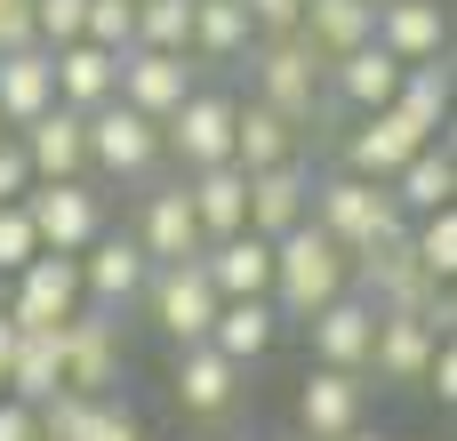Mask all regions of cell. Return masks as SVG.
<instances>
[{
	"mask_svg": "<svg viewBox=\"0 0 457 441\" xmlns=\"http://www.w3.org/2000/svg\"><path fill=\"white\" fill-rule=\"evenodd\" d=\"M145 313H153V329L169 337V345H193V337H209V321H217V289H209V273H201V257H177V265H153L145 273V297H137Z\"/></svg>",
	"mask_w": 457,
	"mask_h": 441,
	"instance_id": "obj_7",
	"label": "cell"
},
{
	"mask_svg": "<svg viewBox=\"0 0 457 441\" xmlns=\"http://www.w3.org/2000/svg\"><path fill=\"white\" fill-rule=\"evenodd\" d=\"M241 8H249L257 32H297V8H305V0H241Z\"/></svg>",
	"mask_w": 457,
	"mask_h": 441,
	"instance_id": "obj_41",
	"label": "cell"
},
{
	"mask_svg": "<svg viewBox=\"0 0 457 441\" xmlns=\"http://www.w3.org/2000/svg\"><path fill=\"white\" fill-rule=\"evenodd\" d=\"M8 394L16 402H48V394H64V370H56V329H16V345H8Z\"/></svg>",
	"mask_w": 457,
	"mask_h": 441,
	"instance_id": "obj_31",
	"label": "cell"
},
{
	"mask_svg": "<svg viewBox=\"0 0 457 441\" xmlns=\"http://www.w3.org/2000/svg\"><path fill=\"white\" fill-rule=\"evenodd\" d=\"M297 40L329 64V56L378 40V0H305V8H297Z\"/></svg>",
	"mask_w": 457,
	"mask_h": 441,
	"instance_id": "obj_24",
	"label": "cell"
},
{
	"mask_svg": "<svg viewBox=\"0 0 457 441\" xmlns=\"http://www.w3.org/2000/svg\"><path fill=\"white\" fill-rule=\"evenodd\" d=\"M410 257H418L434 281H450V273H457V209H450V201L426 209V217L410 225Z\"/></svg>",
	"mask_w": 457,
	"mask_h": 441,
	"instance_id": "obj_33",
	"label": "cell"
},
{
	"mask_svg": "<svg viewBox=\"0 0 457 441\" xmlns=\"http://www.w3.org/2000/svg\"><path fill=\"white\" fill-rule=\"evenodd\" d=\"M185 193H193V217H201V249L249 225V169H241V161L193 169V177H185Z\"/></svg>",
	"mask_w": 457,
	"mask_h": 441,
	"instance_id": "obj_22",
	"label": "cell"
},
{
	"mask_svg": "<svg viewBox=\"0 0 457 441\" xmlns=\"http://www.w3.org/2000/svg\"><path fill=\"white\" fill-rule=\"evenodd\" d=\"M185 96H193V64L177 48H120V104L169 121Z\"/></svg>",
	"mask_w": 457,
	"mask_h": 441,
	"instance_id": "obj_15",
	"label": "cell"
},
{
	"mask_svg": "<svg viewBox=\"0 0 457 441\" xmlns=\"http://www.w3.org/2000/svg\"><path fill=\"white\" fill-rule=\"evenodd\" d=\"M24 185H32V161H24V145H16V129H8V137H0V201H16Z\"/></svg>",
	"mask_w": 457,
	"mask_h": 441,
	"instance_id": "obj_39",
	"label": "cell"
},
{
	"mask_svg": "<svg viewBox=\"0 0 457 441\" xmlns=\"http://www.w3.org/2000/svg\"><path fill=\"white\" fill-rule=\"evenodd\" d=\"M137 249H145L153 265L201 257V217H193V193H185V177L145 193V209H137Z\"/></svg>",
	"mask_w": 457,
	"mask_h": 441,
	"instance_id": "obj_17",
	"label": "cell"
},
{
	"mask_svg": "<svg viewBox=\"0 0 457 441\" xmlns=\"http://www.w3.org/2000/svg\"><path fill=\"white\" fill-rule=\"evenodd\" d=\"M80 16H88V0H32V40L64 48V40H80Z\"/></svg>",
	"mask_w": 457,
	"mask_h": 441,
	"instance_id": "obj_36",
	"label": "cell"
},
{
	"mask_svg": "<svg viewBox=\"0 0 457 441\" xmlns=\"http://www.w3.org/2000/svg\"><path fill=\"white\" fill-rule=\"evenodd\" d=\"M241 56H249V72H257V96H265L273 112H289L297 129H313V104H321V72H329V64H321L297 32H257Z\"/></svg>",
	"mask_w": 457,
	"mask_h": 441,
	"instance_id": "obj_3",
	"label": "cell"
},
{
	"mask_svg": "<svg viewBox=\"0 0 457 441\" xmlns=\"http://www.w3.org/2000/svg\"><path fill=\"white\" fill-rule=\"evenodd\" d=\"M0 441H40V410L16 402V394H0Z\"/></svg>",
	"mask_w": 457,
	"mask_h": 441,
	"instance_id": "obj_40",
	"label": "cell"
},
{
	"mask_svg": "<svg viewBox=\"0 0 457 441\" xmlns=\"http://www.w3.org/2000/svg\"><path fill=\"white\" fill-rule=\"evenodd\" d=\"M112 441H145V426H137V418H129V426H120V434H112Z\"/></svg>",
	"mask_w": 457,
	"mask_h": 441,
	"instance_id": "obj_44",
	"label": "cell"
},
{
	"mask_svg": "<svg viewBox=\"0 0 457 441\" xmlns=\"http://www.w3.org/2000/svg\"><path fill=\"white\" fill-rule=\"evenodd\" d=\"M48 64H56V104H72V112H96L104 96H120V56L96 48V40L48 48Z\"/></svg>",
	"mask_w": 457,
	"mask_h": 441,
	"instance_id": "obj_21",
	"label": "cell"
},
{
	"mask_svg": "<svg viewBox=\"0 0 457 441\" xmlns=\"http://www.w3.org/2000/svg\"><path fill=\"white\" fill-rule=\"evenodd\" d=\"M386 193H394V209L402 217H426V209H442L457 193V153H450V137H434V145H418L394 177H386Z\"/></svg>",
	"mask_w": 457,
	"mask_h": 441,
	"instance_id": "obj_25",
	"label": "cell"
},
{
	"mask_svg": "<svg viewBox=\"0 0 457 441\" xmlns=\"http://www.w3.org/2000/svg\"><path fill=\"white\" fill-rule=\"evenodd\" d=\"M321 80L337 88V104H353V112H378V104H394V88H402V56H394L386 40H361V48L329 56V72H321Z\"/></svg>",
	"mask_w": 457,
	"mask_h": 441,
	"instance_id": "obj_19",
	"label": "cell"
},
{
	"mask_svg": "<svg viewBox=\"0 0 457 441\" xmlns=\"http://www.w3.org/2000/svg\"><path fill=\"white\" fill-rule=\"evenodd\" d=\"M40 104H56V64H48V48H40V40L0 48V121L24 129Z\"/></svg>",
	"mask_w": 457,
	"mask_h": 441,
	"instance_id": "obj_27",
	"label": "cell"
},
{
	"mask_svg": "<svg viewBox=\"0 0 457 441\" xmlns=\"http://www.w3.org/2000/svg\"><path fill=\"white\" fill-rule=\"evenodd\" d=\"M418 386H426V394H442V410L457 402V345H450V337L434 345V362H426V378H418Z\"/></svg>",
	"mask_w": 457,
	"mask_h": 441,
	"instance_id": "obj_38",
	"label": "cell"
},
{
	"mask_svg": "<svg viewBox=\"0 0 457 441\" xmlns=\"http://www.w3.org/2000/svg\"><path fill=\"white\" fill-rule=\"evenodd\" d=\"M201 273H209L217 297H265L273 289V241L241 225V233H225V241L201 249Z\"/></svg>",
	"mask_w": 457,
	"mask_h": 441,
	"instance_id": "obj_20",
	"label": "cell"
},
{
	"mask_svg": "<svg viewBox=\"0 0 457 441\" xmlns=\"http://www.w3.org/2000/svg\"><path fill=\"white\" fill-rule=\"evenodd\" d=\"M80 40H96V48H137V0H88V16H80Z\"/></svg>",
	"mask_w": 457,
	"mask_h": 441,
	"instance_id": "obj_35",
	"label": "cell"
},
{
	"mask_svg": "<svg viewBox=\"0 0 457 441\" xmlns=\"http://www.w3.org/2000/svg\"><path fill=\"white\" fill-rule=\"evenodd\" d=\"M32 40V0H0V48H24Z\"/></svg>",
	"mask_w": 457,
	"mask_h": 441,
	"instance_id": "obj_42",
	"label": "cell"
},
{
	"mask_svg": "<svg viewBox=\"0 0 457 441\" xmlns=\"http://www.w3.org/2000/svg\"><path fill=\"white\" fill-rule=\"evenodd\" d=\"M32 249H40V241H32V217H24V201H0V273H16Z\"/></svg>",
	"mask_w": 457,
	"mask_h": 441,
	"instance_id": "obj_37",
	"label": "cell"
},
{
	"mask_svg": "<svg viewBox=\"0 0 457 441\" xmlns=\"http://www.w3.org/2000/svg\"><path fill=\"white\" fill-rule=\"evenodd\" d=\"M418 145H434V137H426L410 112L378 104V112H361V129L345 137V169H353V177H378V185H386V177H394V169H402Z\"/></svg>",
	"mask_w": 457,
	"mask_h": 441,
	"instance_id": "obj_18",
	"label": "cell"
},
{
	"mask_svg": "<svg viewBox=\"0 0 457 441\" xmlns=\"http://www.w3.org/2000/svg\"><path fill=\"white\" fill-rule=\"evenodd\" d=\"M16 201H24V217H32V241H40V249L80 257V249L104 233V193H96L88 177H32Z\"/></svg>",
	"mask_w": 457,
	"mask_h": 441,
	"instance_id": "obj_4",
	"label": "cell"
},
{
	"mask_svg": "<svg viewBox=\"0 0 457 441\" xmlns=\"http://www.w3.org/2000/svg\"><path fill=\"white\" fill-rule=\"evenodd\" d=\"M32 177H88V121L72 104H40L24 129H16Z\"/></svg>",
	"mask_w": 457,
	"mask_h": 441,
	"instance_id": "obj_16",
	"label": "cell"
},
{
	"mask_svg": "<svg viewBox=\"0 0 457 441\" xmlns=\"http://www.w3.org/2000/svg\"><path fill=\"white\" fill-rule=\"evenodd\" d=\"M297 329L313 337V362H329V370H370V337H378V305H370L361 289H345V297H329L321 313H305Z\"/></svg>",
	"mask_w": 457,
	"mask_h": 441,
	"instance_id": "obj_12",
	"label": "cell"
},
{
	"mask_svg": "<svg viewBox=\"0 0 457 441\" xmlns=\"http://www.w3.org/2000/svg\"><path fill=\"white\" fill-rule=\"evenodd\" d=\"M0 137H8V121H0Z\"/></svg>",
	"mask_w": 457,
	"mask_h": 441,
	"instance_id": "obj_47",
	"label": "cell"
},
{
	"mask_svg": "<svg viewBox=\"0 0 457 441\" xmlns=\"http://www.w3.org/2000/svg\"><path fill=\"white\" fill-rule=\"evenodd\" d=\"M80 121H88V169H96V177L137 185V177H153V169H161V121H153V112H137V104L104 96V104H96V112H80Z\"/></svg>",
	"mask_w": 457,
	"mask_h": 441,
	"instance_id": "obj_6",
	"label": "cell"
},
{
	"mask_svg": "<svg viewBox=\"0 0 457 441\" xmlns=\"http://www.w3.org/2000/svg\"><path fill=\"white\" fill-rule=\"evenodd\" d=\"M8 345H16V321H8V305H0V394H8Z\"/></svg>",
	"mask_w": 457,
	"mask_h": 441,
	"instance_id": "obj_43",
	"label": "cell"
},
{
	"mask_svg": "<svg viewBox=\"0 0 457 441\" xmlns=\"http://www.w3.org/2000/svg\"><path fill=\"white\" fill-rule=\"evenodd\" d=\"M8 321L16 329H56L64 313H80V257L64 249H32L16 273H8Z\"/></svg>",
	"mask_w": 457,
	"mask_h": 441,
	"instance_id": "obj_9",
	"label": "cell"
},
{
	"mask_svg": "<svg viewBox=\"0 0 457 441\" xmlns=\"http://www.w3.org/2000/svg\"><path fill=\"white\" fill-rule=\"evenodd\" d=\"M249 40H257V24H249L241 0H193V56H209V64H241Z\"/></svg>",
	"mask_w": 457,
	"mask_h": 441,
	"instance_id": "obj_32",
	"label": "cell"
},
{
	"mask_svg": "<svg viewBox=\"0 0 457 441\" xmlns=\"http://www.w3.org/2000/svg\"><path fill=\"white\" fill-rule=\"evenodd\" d=\"M145 273H153V257L137 249V233H96V241L80 249V305L129 313V305L145 297Z\"/></svg>",
	"mask_w": 457,
	"mask_h": 441,
	"instance_id": "obj_10",
	"label": "cell"
},
{
	"mask_svg": "<svg viewBox=\"0 0 457 441\" xmlns=\"http://www.w3.org/2000/svg\"><path fill=\"white\" fill-rule=\"evenodd\" d=\"M450 96H457V72L450 56H426V64H402V88H394V112H410L426 137L450 129Z\"/></svg>",
	"mask_w": 457,
	"mask_h": 441,
	"instance_id": "obj_30",
	"label": "cell"
},
{
	"mask_svg": "<svg viewBox=\"0 0 457 441\" xmlns=\"http://www.w3.org/2000/svg\"><path fill=\"white\" fill-rule=\"evenodd\" d=\"M273 337H281L273 297H225V305H217V321H209V345H217L225 362H241V370H249Z\"/></svg>",
	"mask_w": 457,
	"mask_h": 441,
	"instance_id": "obj_29",
	"label": "cell"
},
{
	"mask_svg": "<svg viewBox=\"0 0 457 441\" xmlns=\"http://www.w3.org/2000/svg\"><path fill=\"white\" fill-rule=\"evenodd\" d=\"M337 441H386V434H370V426H353V434H337Z\"/></svg>",
	"mask_w": 457,
	"mask_h": 441,
	"instance_id": "obj_45",
	"label": "cell"
},
{
	"mask_svg": "<svg viewBox=\"0 0 457 441\" xmlns=\"http://www.w3.org/2000/svg\"><path fill=\"white\" fill-rule=\"evenodd\" d=\"M273 441H297V434H273Z\"/></svg>",
	"mask_w": 457,
	"mask_h": 441,
	"instance_id": "obj_46",
	"label": "cell"
},
{
	"mask_svg": "<svg viewBox=\"0 0 457 441\" xmlns=\"http://www.w3.org/2000/svg\"><path fill=\"white\" fill-rule=\"evenodd\" d=\"M233 104H241V96H225V88H201V80H193V96L161 121V153H177V169H185V177H193V169L233 161Z\"/></svg>",
	"mask_w": 457,
	"mask_h": 441,
	"instance_id": "obj_8",
	"label": "cell"
},
{
	"mask_svg": "<svg viewBox=\"0 0 457 441\" xmlns=\"http://www.w3.org/2000/svg\"><path fill=\"white\" fill-rule=\"evenodd\" d=\"M361 418H370V386H361V370H329V362H313L305 386H297V426H305V441H337V434H353Z\"/></svg>",
	"mask_w": 457,
	"mask_h": 441,
	"instance_id": "obj_11",
	"label": "cell"
},
{
	"mask_svg": "<svg viewBox=\"0 0 457 441\" xmlns=\"http://www.w3.org/2000/svg\"><path fill=\"white\" fill-rule=\"evenodd\" d=\"M56 370H64V394H112L120 370H129V345H120V313H64L56 321Z\"/></svg>",
	"mask_w": 457,
	"mask_h": 441,
	"instance_id": "obj_5",
	"label": "cell"
},
{
	"mask_svg": "<svg viewBox=\"0 0 457 441\" xmlns=\"http://www.w3.org/2000/svg\"><path fill=\"white\" fill-rule=\"evenodd\" d=\"M305 209H313V169H305V153H289V161H273V169H249V233L281 241L289 225H305Z\"/></svg>",
	"mask_w": 457,
	"mask_h": 441,
	"instance_id": "obj_13",
	"label": "cell"
},
{
	"mask_svg": "<svg viewBox=\"0 0 457 441\" xmlns=\"http://www.w3.org/2000/svg\"><path fill=\"white\" fill-rule=\"evenodd\" d=\"M169 386H177V410H185V418H225V410L241 402V362H225L209 337H193V345H177Z\"/></svg>",
	"mask_w": 457,
	"mask_h": 441,
	"instance_id": "obj_14",
	"label": "cell"
},
{
	"mask_svg": "<svg viewBox=\"0 0 457 441\" xmlns=\"http://www.w3.org/2000/svg\"><path fill=\"white\" fill-rule=\"evenodd\" d=\"M434 329L418 321V313H378V337H370V370L386 378V386H418L426 378V362H434Z\"/></svg>",
	"mask_w": 457,
	"mask_h": 441,
	"instance_id": "obj_26",
	"label": "cell"
},
{
	"mask_svg": "<svg viewBox=\"0 0 457 441\" xmlns=\"http://www.w3.org/2000/svg\"><path fill=\"white\" fill-rule=\"evenodd\" d=\"M378 40H386L402 64L450 56V8H442V0H378Z\"/></svg>",
	"mask_w": 457,
	"mask_h": 441,
	"instance_id": "obj_23",
	"label": "cell"
},
{
	"mask_svg": "<svg viewBox=\"0 0 457 441\" xmlns=\"http://www.w3.org/2000/svg\"><path fill=\"white\" fill-rule=\"evenodd\" d=\"M345 257H361V249H378V241H394L410 217L394 209V193L378 185V177H353V169H337V177H321L313 185V209H305Z\"/></svg>",
	"mask_w": 457,
	"mask_h": 441,
	"instance_id": "obj_2",
	"label": "cell"
},
{
	"mask_svg": "<svg viewBox=\"0 0 457 441\" xmlns=\"http://www.w3.org/2000/svg\"><path fill=\"white\" fill-rule=\"evenodd\" d=\"M137 48L193 56V0H137Z\"/></svg>",
	"mask_w": 457,
	"mask_h": 441,
	"instance_id": "obj_34",
	"label": "cell"
},
{
	"mask_svg": "<svg viewBox=\"0 0 457 441\" xmlns=\"http://www.w3.org/2000/svg\"><path fill=\"white\" fill-rule=\"evenodd\" d=\"M353 289V257L305 217V225H289L281 241H273V313L281 321H305V313H321L329 297H345Z\"/></svg>",
	"mask_w": 457,
	"mask_h": 441,
	"instance_id": "obj_1",
	"label": "cell"
},
{
	"mask_svg": "<svg viewBox=\"0 0 457 441\" xmlns=\"http://www.w3.org/2000/svg\"><path fill=\"white\" fill-rule=\"evenodd\" d=\"M297 145H305V129H297L289 112H273L265 96L233 104V161H241V169H273V161H289Z\"/></svg>",
	"mask_w": 457,
	"mask_h": 441,
	"instance_id": "obj_28",
	"label": "cell"
}]
</instances>
